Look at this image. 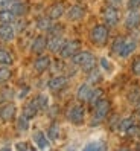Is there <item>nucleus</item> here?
I'll use <instances>...</instances> for the list:
<instances>
[{
	"instance_id": "nucleus-1",
	"label": "nucleus",
	"mask_w": 140,
	"mask_h": 151,
	"mask_svg": "<svg viewBox=\"0 0 140 151\" xmlns=\"http://www.w3.org/2000/svg\"><path fill=\"white\" fill-rule=\"evenodd\" d=\"M72 63L76 66H81V69L85 73H89L91 69L96 67V58L89 50H78L72 57Z\"/></svg>"
},
{
	"instance_id": "nucleus-2",
	"label": "nucleus",
	"mask_w": 140,
	"mask_h": 151,
	"mask_svg": "<svg viewBox=\"0 0 140 151\" xmlns=\"http://www.w3.org/2000/svg\"><path fill=\"white\" fill-rule=\"evenodd\" d=\"M93 107H94V110H93V122L91 124H101L105 118L108 116L111 105H110V101L108 99L101 98V99L96 102Z\"/></svg>"
},
{
	"instance_id": "nucleus-3",
	"label": "nucleus",
	"mask_w": 140,
	"mask_h": 151,
	"mask_svg": "<svg viewBox=\"0 0 140 151\" xmlns=\"http://www.w3.org/2000/svg\"><path fill=\"white\" fill-rule=\"evenodd\" d=\"M90 38L96 46H104L108 40V26L107 24H96L90 32Z\"/></svg>"
},
{
	"instance_id": "nucleus-4",
	"label": "nucleus",
	"mask_w": 140,
	"mask_h": 151,
	"mask_svg": "<svg viewBox=\"0 0 140 151\" xmlns=\"http://www.w3.org/2000/svg\"><path fill=\"white\" fill-rule=\"evenodd\" d=\"M102 19H104V23L108 26V28H113V26H116L120 20V14H119V9L116 6H111L108 5L107 8L104 9L102 12Z\"/></svg>"
},
{
	"instance_id": "nucleus-5",
	"label": "nucleus",
	"mask_w": 140,
	"mask_h": 151,
	"mask_svg": "<svg viewBox=\"0 0 140 151\" xmlns=\"http://www.w3.org/2000/svg\"><path fill=\"white\" fill-rule=\"evenodd\" d=\"M84 118H85V111H84V107L79 104L73 105V107L67 111V119L72 124H75V125H81L84 122Z\"/></svg>"
},
{
	"instance_id": "nucleus-6",
	"label": "nucleus",
	"mask_w": 140,
	"mask_h": 151,
	"mask_svg": "<svg viewBox=\"0 0 140 151\" xmlns=\"http://www.w3.org/2000/svg\"><path fill=\"white\" fill-rule=\"evenodd\" d=\"M81 47V43L78 40H70V41H66V44L63 46V49L59 50V55L61 58H72L78 50Z\"/></svg>"
},
{
	"instance_id": "nucleus-7",
	"label": "nucleus",
	"mask_w": 140,
	"mask_h": 151,
	"mask_svg": "<svg viewBox=\"0 0 140 151\" xmlns=\"http://www.w3.org/2000/svg\"><path fill=\"white\" fill-rule=\"evenodd\" d=\"M66 44V40L63 35H50L47 40V49L54 54H59V50L63 49V46Z\"/></svg>"
},
{
	"instance_id": "nucleus-8",
	"label": "nucleus",
	"mask_w": 140,
	"mask_h": 151,
	"mask_svg": "<svg viewBox=\"0 0 140 151\" xmlns=\"http://www.w3.org/2000/svg\"><path fill=\"white\" fill-rule=\"evenodd\" d=\"M15 31L14 23H0V40L11 41L15 37Z\"/></svg>"
},
{
	"instance_id": "nucleus-9",
	"label": "nucleus",
	"mask_w": 140,
	"mask_h": 151,
	"mask_svg": "<svg viewBox=\"0 0 140 151\" xmlns=\"http://www.w3.org/2000/svg\"><path fill=\"white\" fill-rule=\"evenodd\" d=\"M125 26L128 29H136L140 26V11L139 9H129L125 19Z\"/></svg>"
},
{
	"instance_id": "nucleus-10",
	"label": "nucleus",
	"mask_w": 140,
	"mask_h": 151,
	"mask_svg": "<svg viewBox=\"0 0 140 151\" xmlns=\"http://www.w3.org/2000/svg\"><path fill=\"white\" fill-rule=\"evenodd\" d=\"M91 93H93V87L90 83H84L81 84L79 87H78L76 90V98L82 102H89L90 98H91Z\"/></svg>"
},
{
	"instance_id": "nucleus-11",
	"label": "nucleus",
	"mask_w": 140,
	"mask_h": 151,
	"mask_svg": "<svg viewBox=\"0 0 140 151\" xmlns=\"http://www.w3.org/2000/svg\"><path fill=\"white\" fill-rule=\"evenodd\" d=\"M136 47H137V40L136 38H125L124 44H122V49L119 52V57H122V58L129 57L136 50Z\"/></svg>"
},
{
	"instance_id": "nucleus-12",
	"label": "nucleus",
	"mask_w": 140,
	"mask_h": 151,
	"mask_svg": "<svg viewBox=\"0 0 140 151\" xmlns=\"http://www.w3.org/2000/svg\"><path fill=\"white\" fill-rule=\"evenodd\" d=\"M44 49H47V38L44 35H38V37H35L34 41H32V46H31V50L34 54H38L41 55Z\"/></svg>"
},
{
	"instance_id": "nucleus-13",
	"label": "nucleus",
	"mask_w": 140,
	"mask_h": 151,
	"mask_svg": "<svg viewBox=\"0 0 140 151\" xmlns=\"http://www.w3.org/2000/svg\"><path fill=\"white\" fill-rule=\"evenodd\" d=\"M66 84H67V78L63 76V75H58V76H54V78L49 79L47 87L50 88V90H54V92H58L63 87H66Z\"/></svg>"
},
{
	"instance_id": "nucleus-14",
	"label": "nucleus",
	"mask_w": 140,
	"mask_h": 151,
	"mask_svg": "<svg viewBox=\"0 0 140 151\" xmlns=\"http://www.w3.org/2000/svg\"><path fill=\"white\" fill-rule=\"evenodd\" d=\"M84 14H85V9H84L81 5H73L67 11V19L70 22H78V20H81L82 17H84Z\"/></svg>"
},
{
	"instance_id": "nucleus-15",
	"label": "nucleus",
	"mask_w": 140,
	"mask_h": 151,
	"mask_svg": "<svg viewBox=\"0 0 140 151\" xmlns=\"http://www.w3.org/2000/svg\"><path fill=\"white\" fill-rule=\"evenodd\" d=\"M49 67H50V58L46 57V55H41L34 61V69H35V72H38V73L46 72Z\"/></svg>"
},
{
	"instance_id": "nucleus-16",
	"label": "nucleus",
	"mask_w": 140,
	"mask_h": 151,
	"mask_svg": "<svg viewBox=\"0 0 140 151\" xmlns=\"http://www.w3.org/2000/svg\"><path fill=\"white\" fill-rule=\"evenodd\" d=\"M15 116V105L14 104H5L2 109H0V119L8 122V121H11L14 119Z\"/></svg>"
},
{
	"instance_id": "nucleus-17",
	"label": "nucleus",
	"mask_w": 140,
	"mask_h": 151,
	"mask_svg": "<svg viewBox=\"0 0 140 151\" xmlns=\"http://www.w3.org/2000/svg\"><path fill=\"white\" fill-rule=\"evenodd\" d=\"M34 142L37 144V147L40 150H46L49 147V137L43 131H40V130L34 133Z\"/></svg>"
},
{
	"instance_id": "nucleus-18",
	"label": "nucleus",
	"mask_w": 140,
	"mask_h": 151,
	"mask_svg": "<svg viewBox=\"0 0 140 151\" xmlns=\"http://www.w3.org/2000/svg\"><path fill=\"white\" fill-rule=\"evenodd\" d=\"M63 14H64V5H63V3H55V5L50 6L47 17L55 22V20L61 19V17H63Z\"/></svg>"
},
{
	"instance_id": "nucleus-19",
	"label": "nucleus",
	"mask_w": 140,
	"mask_h": 151,
	"mask_svg": "<svg viewBox=\"0 0 140 151\" xmlns=\"http://www.w3.org/2000/svg\"><path fill=\"white\" fill-rule=\"evenodd\" d=\"M9 9H11L17 17H21V15H24L26 12H28V5L23 3V2H20V0H17V2H12V5H11Z\"/></svg>"
},
{
	"instance_id": "nucleus-20",
	"label": "nucleus",
	"mask_w": 140,
	"mask_h": 151,
	"mask_svg": "<svg viewBox=\"0 0 140 151\" xmlns=\"http://www.w3.org/2000/svg\"><path fill=\"white\" fill-rule=\"evenodd\" d=\"M87 75H89V76H87V83H90L91 86H94V84H98V83L102 81V73L99 72V69H98V67L91 69Z\"/></svg>"
},
{
	"instance_id": "nucleus-21",
	"label": "nucleus",
	"mask_w": 140,
	"mask_h": 151,
	"mask_svg": "<svg viewBox=\"0 0 140 151\" xmlns=\"http://www.w3.org/2000/svg\"><path fill=\"white\" fill-rule=\"evenodd\" d=\"M32 102L35 104V107L38 109V111H40V110H46V109L49 107V99H47L46 95H38V96H35L34 99H32Z\"/></svg>"
},
{
	"instance_id": "nucleus-22",
	"label": "nucleus",
	"mask_w": 140,
	"mask_h": 151,
	"mask_svg": "<svg viewBox=\"0 0 140 151\" xmlns=\"http://www.w3.org/2000/svg\"><path fill=\"white\" fill-rule=\"evenodd\" d=\"M84 150L85 151H101V150H107V145H105L104 140H91L84 147Z\"/></svg>"
},
{
	"instance_id": "nucleus-23",
	"label": "nucleus",
	"mask_w": 140,
	"mask_h": 151,
	"mask_svg": "<svg viewBox=\"0 0 140 151\" xmlns=\"http://www.w3.org/2000/svg\"><path fill=\"white\" fill-rule=\"evenodd\" d=\"M17 15L11 9H2L0 11V23H14Z\"/></svg>"
},
{
	"instance_id": "nucleus-24",
	"label": "nucleus",
	"mask_w": 140,
	"mask_h": 151,
	"mask_svg": "<svg viewBox=\"0 0 140 151\" xmlns=\"http://www.w3.org/2000/svg\"><path fill=\"white\" fill-rule=\"evenodd\" d=\"M37 113H38V109L35 107V104H34L32 101H31L29 104H26V105H24V109H23V114H24V116L28 118L29 121H31L32 118L37 116Z\"/></svg>"
},
{
	"instance_id": "nucleus-25",
	"label": "nucleus",
	"mask_w": 140,
	"mask_h": 151,
	"mask_svg": "<svg viewBox=\"0 0 140 151\" xmlns=\"http://www.w3.org/2000/svg\"><path fill=\"white\" fill-rule=\"evenodd\" d=\"M12 54L9 50H6V49H0V64H3V66H9L12 64Z\"/></svg>"
},
{
	"instance_id": "nucleus-26",
	"label": "nucleus",
	"mask_w": 140,
	"mask_h": 151,
	"mask_svg": "<svg viewBox=\"0 0 140 151\" xmlns=\"http://www.w3.org/2000/svg\"><path fill=\"white\" fill-rule=\"evenodd\" d=\"M52 23H54V20L49 19V17H43V19H38L37 20V28L40 31H49V28L52 26Z\"/></svg>"
},
{
	"instance_id": "nucleus-27",
	"label": "nucleus",
	"mask_w": 140,
	"mask_h": 151,
	"mask_svg": "<svg viewBox=\"0 0 140 151\" xmlns=\"http://www.w3.org/2000/svg\"><path fill=\"white\" fill-rule=\"evenodd\" d=\"M47 136H49V140H58V137H59V125H58L56 122H54L49 127Z\"/></svg>"
},
{
	"instance_id": "nucleus-28",
	"label": "nucleus",
	"mask_w": 140,
	"mask_h": 151,
	"mask_svg": "<svg viewBox=\"0 0 140 151\" xmlns=\"http://www.w3.org/2000/svg\"><path fill=\"white\" fill-rule=\"evenodd\" d=\"M125 41V37H122V35H119V37H116L114 40H113V44H111V50L114 52V54L119 55V52L122 49V44H124Z\"/></svg>"
},
{
	"instance_id": "nucleus-29",
	"label": "nucleus",
	"mask_w": 140,
	"mask_h": 151,
	"mask_svg": "<svg viewBox=\"0 0 140 151\" xmlns=\"http://www.w3.org/2000/svg\"><path fill=\"white\" fill-rule=\"evenodd\" d=\"M134 124V121L131 119V118H125V119H122V121H119V124H117V128H119V131H122V133H126V130L131 127Z\"/></svg>"
},
{
	"instance_id": "nucleus-30",
	"label": "nucleus",
	"mask_w": 140,
	"mask_h": 151,
	"mask_svg": "<svg viewBox=\"0 0 140 151\" xmlns=\"http://www.w3.org/2000/svg\"><path fill=\"white\" fill-rule=\"evenodd\" d=\"M11 79V69L9 67H0V84H5Z\"/></svg>"
},
{
	"instance_id": "nucleus-31",
	"label": "nucleus",
	"mask_w": 140,
	"mask_h": 151,
	"mask_svg": "<svg viewBox=\"0 0 140 151\" xmlns=\"http://www.w3.org/2000/svg\"><path fill=\"white\" fill-rule=\"evenodd\" d=\"M17 128H19L20 131H26L29 128V119L24 116V114H21V116L17 119Z\"/></svg>"
},
{
	"instance_id": "nucleus-32",
	"label": "nucleus",
	"mask_w": 140,
	"mask_h": 151,
	"mask_svg": "<svg viewBox=\"0 0 140 151\" xmlns=\"http://www.w3.org/2000/svg\"><path fill=\"white\" fill-rule=\"evenodd\" d=\"M101 98H102V90H101V88H96V90L93 88V93H91V98H90L89 102H90L91 105H94L96 102L101 99Z\"/></svg>"
},
{
	"instance_id": "nucleus-33",
	"label": "nucleus",
	"mask_w": 140,
	"mask_h": 151,
	"mask_svg": "<svg viewBox=\"0 0 140 151\" xmlns=\"http://www.w3.org/2000/svg\"><path fill=\"white\" fill-rule=\"evenodd\" d=\"M61 31H63V26H61V24H54V23H52V26L49 28L47 34H49V37H50V35H61Z\"/></svg>"
},
{
	"instance_id": "nucleus-34",
	"label": "nucleus",
	"mask_w": 140,
	"mask_h": 151,
	"mask_svg": "<svg viewBox=\"0 0 140 151\" xmlns=\"http://www.w3.org/2000/svg\"><path fill=\"white\" fill-rule=\"evenodd\" d=\"M131 67H133V72H134L136 75L140 76V57L136 58V60L133 61V66H131Z\"/></svg>"
},
{
	"instance_id": "nucleus-35",
	"label": "nucleus",
	"mask_w": 140,
	"mask_h": 151,
	"mask_svg": "<svg viewBox=\"0 0 140 151\" xmlns=\"http://www.w3.org/2000/svg\"><path fill=\"white\" fill-rule=\"evenodd\" d=\"M140 0H128V9H139Z\"/></svg>"
},
{
	"instance_id": "nucleus-36",
	"label": "nucleus",
	"mask_w": 140,
	"mask_h": 151,
	"mask_svg": "<svg viewBox=\"0 0 140 151\" xmlns=\"http://www.w3.org/2000/svg\"><path fill=\"white\" fill-rule=\"evenodd\" d=\"M12 0H0V9H9Z\"/></svg>"
},
{
	"instance_id": "nucleus-37",
	"label": "nucleus",
	"mask_w": 140,
	"mask_h": 151,
	"mask_svg": "<svg viewBox=\"0 0 140 151\" xmlns=\"http://www.w3.org/2000/svg\"><path fill=\"white\" fill-rule=\"evenodd\" d=\"M137 133H139V127L133 124V125H131V127L126 130V133H125V134H128V136H134V134H137Z\"/></svg>"
},
{
	"instance_id": "nucleus-38",
	"label": "nucleus",
	"mask_w": 140,
	"mask_h": 151,
	"mask_svg": "<svg viewBox=\"0 0 140 151\" xmlns=\"http://www.w3.org/2000/svg\"><path fill=\"white\" fill-rule=\"evenodd\" d=\"M15 150H34V148L28 144H24V142H19V144L15 145Z\"/></svg>"
},
{
	"instance_id": "nucleus-39",
	"label": "nucleus",
	"mask_w": 140,
	"mask_h": 151,
	"mask_svg": "<svg viewBox=\"0 0 140 151\" xmlns=\"http://www.w3.org/2000/svg\"><path fill=\"white\" fill-rule=\"evenodd\" d=\"M101 66H102L105 70H111V64L108 63L107 58H101Z\"/></svg>"
},
{
	"instance_id": "nucleus-40",
	"label": "nucleus",
	"mask_w": 140,
	"mask_h": 151,
	"mask_svg": "<svg viewBox=\"0 0 140 151\" xmlns=\"http://www.w3.org/2000/svg\"><path fill=\"white\" fill-rule=\"evenodd\" d=\"M122 2H124V0H108V5H111V6H120L122 5Z\"/></svg>"
},
{
	"instance_id": "nucleus-41",
	"label": "nucleus",
	"mask_w": 140,
	"mask_h": 151,
	"mask_svg": "<svg viewBox=\"0 0 140 151\" xmlns=\"http://www.w3.org/2000/svg\"><path fill=\"white\" fill-rule=\"evenodd\" d=\"M28 92H29V87H24V88H23V92L20 93V98H23L24 95H28Z\"/></svg>"
},
{
	"instance_id": "nucleus-42",
	"label": "nucleus",
	"mask_w": 140,
	"mask_h": 151,
	"mask_svg": "<svg viewBox=\"0 0 140 151\" xmlns=\"http://www.w3.org/2000/svg\"><path fill=\"white\" fill-rule=\"evenodd\" d=\"M136 119H137V121H139V122H140V110H139V111H137V113H136Z\"/></svg>"
},
{
	"instance_id": "nucleus-43",
	"label": "nucleus",
	"mask_w": 140,
	"mask_h": 151,
	"mask_svg": "<svg viewBox=\"0 0 140 151\" xmlns=\"http://www.w3.org/2000/svg\"><path fill=\"white\" fill-rule=\"evenodd\" d=\"M137 134H139V137H140V130H139V133H137Z\"/></svg>"
},
{
	"instance_id": "nucleus-44",
	"label": "nucleus",
	"mask_w": 140,
	"mask_h": 151,
	"mask_svg": "<svg viewBox=\"0 0 140 151\" xmlns=\"http://www.w3.org/2000/svg\"><path fill=\"white\" fill-rule=\"evenodd\" d=\"M12 2H17V0H12Z\"/></svg>"
}]
</instances>
